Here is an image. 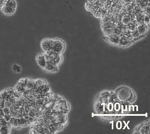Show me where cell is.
<instances>
[{
    "instance_id": "obj_20",
    "label": "cell",
    "mask_w": 150,
    "mask_h": 134,
    "mask_svg": "<svg viewBox=\"0 0 150 134\" xmlns=\"http://www.w3.org/2000/svg\"><path fill=\"white\" fill-rule=\"evenodd\" d=\"M119 100H119V98H118L116 94L115 93L114 91H112V93H111L109 101L108 102H111V103H113V104H114L115 102L119 101Z\"/></svg>"
},
{
    "instance_id": "obj_30",
    "label": "cell",
    "mask_w": 150,
    "mask_h": 134,
    "mask_svg": "<svg viewBox=\"0 0 150 134\" xmlns=\"http://www.w3.org/2000/svg\"><path fill=\"white\" fill-rule=\"evenodd\" d=\"M111 129L113 130V121H111Z\"/></svg>"
},
{
    "instance_id": "obj_10",
    "label": "cell",
    "mask_w": 150,
    "mask_h": 134,
    "mask_svg": "<svg viewBox=\"0 0 150 134\" xmlns=\"http://www.w3.org/2000/svg\"><path fill=\"white\" fill-rule=\"evenodd\" d=\"M35 61L37 65L40 67L41 68H42L44 70V68H45L47 64V59L45 57V53H41L38 54L35 57Z\"/></svg>"
},
{
    "instance_id": "obj_17",
    "label": "cell",
    "mask_w": 150,
    "mask_h": 134,
    "mask_svg": "<svg viewBox=\"0 0 150 134\" xmlns=\"http://www.w3.org/2000/svg\"><path fill=\"white\" fill-rule=\"evenodd\" d=\"M12 127L10 125L7 126H2L0 127V134H8L11 133V130Z\"/></svg>"
},
{
    "instance_id": "obj_26",
    "label": "cell",
    "mask_w": 150,
    "mask_h": 134,
    "mask_svg": "<svg viewBox=\"0 0 150 134\" xmlns=\"http://www.w3.org/2000/svg\"><path fill=\"white\" fill-rule=\"evenodd\" d=\"M6 2H7V0H0V11L2 10V7H3Z\"/></svg>"
},
{
    "instance_id": "obj_15",
    "label": "cell",
    "mask_w": 150,
    "mask_h": 134,
    "mask_svg": "<svg viewBox=\"0 0 150 134\" xmlns=\"http://www.w3.org/2000/svg\"><path fill=\"white\" fill-rule=\"evenodd\" d=\"M104 106H105V104L98 101V100H96V103H95V106H94L95 112L98 115H102L104 110Z\"/></svg>"
},
{
    "instance_id": "obj_28",
    "label": "cell",
    "mask_w": 150,
    "mask_h": 134,
    "mask_svg": "<svg viewBox=\"0 0 150 134\" xmlns=\"http://www.w3.org/2000/svg\"><path fill=\"white\" fill-rule=\"evenodd\" d=\"M99 1H100V3L102 4V5H104V4L106 2V1H107V0H99Z\"/></svg>"
},
{
    "instance_id": "obj_13",
    "label": "cell",
    "mask_w": 150,
    "mask_h": 134,
    "mask_svg": "<svg viewBox=\"0 0 150 134\" xmlns=\"http://www.w3.org/2000/svg\"><path fill=\"white\" fill-rule=\"evenodd\" d=\"M133 44V41L128 39L127 37H124V36H120V42H119V44H118V47L121 48H128Z\"/></svg>"
},
{
    "instance_id": "obj_21",
    "label": "cell",
    "mask_w": 150,
    "mask_h": 134,
    "mask_svg": "<svg viewBox=\"0 0 150 134\" xmlns=\"http://www.w3.org/2000/svg\"><path fill=\"white\" fill-rule=\"evenodd\" d=\"M12 70L13 71L16 73H21L22 71V68L17 64H14V65H12Z\"/></svg>"
},
{
    "instance_id": "obj_16",
    "label": "cell",
    "mask_w": 150,
    "mask_h": 134,
    "mask_svg": "<svg viewBox=\"0 0 150 134\" xmlns=\"http://www.w3.org/2000/svg\"><path fill=\"white\" fill-rule=\"evenodd\" d=\"M35 87V80H32V79L28 78L27 83H26V91L28 92H32L34 89Z\"/></svg>"
},
{
    "instance_id": "obj_9",
    "label": "cell",
    "mask_w": 150,
    "mask_h": 134,
    "mask_svg": "<svg viewBox=\"0 0 150 134\" xmlns=\"http://www.w3.org/2000/svg\"><path fill=\"white\" fill-rule=\"evenodd\" d=\"M112 93V91H102L101 92H100V94L98 95V97L97 100L101 102L103 104H106L107 103H108L109 101L110 97V95Z\"/></svg>"
},
{
    "instance_id": "obj_24",
    "label": "cell",
    "mask_w": 150,
    "mask_h": 134,
    "mask_svg": "<svg viewBox=\"0 0 150 134\" xmlns=\"http://www.w3.org/2000/svg\"><path fill=\"white\" fill-rule=\"evenodd\" d=\"M86 2H89V3L92 4V5H96V4L100 3L99 0H86Z\"/></svg>"
},
{
    "instance_id": "obj_27",
    "label": "cell",
    "mask_w": 150,
    "mask_h": 134,
    "mask_svg": "<svg viewBox=\"0 0 150 134\" xmlns=\"http://www.w3.org/2000/svg\"><path fill=\"white\" fill-rule=\"evenodd\" d=\"M4 116V112H3V109L0 108V118H2Z\"/></svg>"
},
{
    "instance_id": "obj_29",
    "label": "cell",
    "mask_w": 150,
    "mask_h": 134,
    "mask_svg": "<svg viewBox=\"0 0 150 134\" xmlns=\"http://www.w3.org/2000/svg\"><path fill=\"white\" fill-rule=\"evenodd\" d=\"M139 110V107L138 106H134V111H138Z\"/></svg>"
},
{
    "instance_id": "obj_22",
    "label": "cell",
    "mask_w": 150,
    "mask_h": 134,
    "mask_svg": "<svg viewBox=\"0 0 150 134\" xmlns=\"http://www.w3.org/2000/svg\"><path fill=\"white\" fill-rule=\"evenodd\" d=\"M123 127V123L122 121H118L116 124V127L117 130H122Z\"/></svg>"
},
{
    "instance_id": "obj_18",
    "label": "cell",
    "mask_w": 150,
    "mask_h": 134,
    "mask_svg": "<svg viewBox=\"0 0 150 134\" xmlns=\"http://www.w3.org/2000/svg\"><path fill=\"white\" fill-rule=\"evenodd\" d=\"M113 109H114V113L118 114L121 112V101L115 102L113 104Z\"/></svg>"
},
{
    "instance_id": "obj_3",
    "label": "cell",
    "mask_w": 150,
    "mask_h": 134,
    "mask_svg": "<svg viewBox=\"0 0 150 134\" xmlns=\"http://www.w3.org/2000/svg\"><path fill=\"white\" fill-rule=\"evenodd\" d=\"M45 57L47 59V61H49L50 62L53 63L55 65L60 66L62 61H63V54H59L53 50H50L48 52L45 53Z\"/></svg>"
},
{
    "instance_id": "obj_6",
    "label": "cell",
    "mask_w": 150,
    "mask_h": 134,
    "mask_svg": "<svg viewBox=\"0 0 150 134\" xmlns=\"http://www.w3.org/2000/svg\"><path fill=\"white\" fill-rule=\"evenodd\" d=\"M115 25H116L114 23H112L110 22L101 23V30L104 34V37L109 36L112 34V30H113Z\"/></svg>"
},
{
    "instance_id": "obj_19",
    "label": "cell",
    "mask_w": 150,
    "mask_h": 134,
    "mask_svg": "<svg viewBox=\"0 0 150 134\" xmlns=\"http://www.w3.org/2000/svg\"><path fill=\"white\" fill-rule=\"evenodd\" d=\"M137 25V23L135 21L132 20V21H131L129 23L127 24L126 29H128V31H130V32H132V31H134V30H135V29H136Z\"/></svg>"
},
{
    "instance_id": "obj_25",
    "label": "cell",
    "mask_w": 150,
    "mask_h": 134,
    "mask_svg": "<svg viewBox=\"0 0 150 134\" xmlns=\"http://www.w3.org/2000/svg\"><path fill=\"white\" fill-rule=\"evenodd\" d=\"M4 107H5V100H3L2 97H0V108L3 109Z\"/></svg>"
},
{
    "instance_id": "obj_11",
    "label": "cell",
    "mask_w": 150,
    "mask_h": 134,
    "mask_svg": "<svg viewBox=\"0 0 150 134\" xmlns=\"http://www.w3.org/2000/svg\"><path fill=\"white\" fill-rule=\"evenodd\" d=\"M104 39L106 40L107 42L109 43L111 45L118 47V44H119V42H120V36L117 35L112 34L109 36H106V37H104Z\"/></svg>"
},
{
    "instance_id": "obj_12",
    "label": "cell",
    "mask_w": 150,
    "mask_h": 134,
    "mask_svg": "<svg viewBox=\"0 0 150 134\" xmlns=\"http://www.w3.org/2000/svg\"><path fill=\"white\" fill-rule=\"evenodd\" d=\"M44 70H45L46 72H47V73H57V72H59V66L55 65V64L50 62V61H47L46 66L44 68Z\"/></svg>"
},
{
    "instance_id": "obj_31",
    "label": "cell",
    "mask_w": 150,
    "mask_h": 134,
    "mask_svg": "<svg viewBox=\"0 0 150 134\" xmlns=\"http://www.w3.org/2000/svg\"><path fill=\"white\" fill-rule=\"evenodd\" d=\"M7 1H8V0H7Z\"/></svg>"
},
{
    "instance_id": "obj_5",
    "label": "cell",
    "mask_w": 150,
    "mask_h": 134,
    "mask_svg": "<svg viewBox=\"0 0 150 134\" xmlns=\"http://www.w3.org/2000/svg\"><path fill=\"white\" fill-rule=\"evenodd\" d=\"M150 131V124L149 120H147L144 122L137 126L134 130V133H141V134H149Z\"/></svg>"
},
{
    "instance_id": "obj_1",
    "label": "cell",
    "mask_w": 150,
    "mask_h": 134,
    "mask_svg": "<svg viewBox=\"0 0 150 134\" xmlns=\"http://www.w3.org/2000/svg\"><path fill=\"white\" fill-rule=\"evenodd\" d=\"M114 92L120 101H127L130 104H134L136 101V94L129 87L120 86Z\"/></svg>"
},
{
    "instance_id": "obj_23",
    "label": "cell",
    "mask_w": 150,
    "mask_h": 134,
    "mask_svg": "<svg viewBox=\"0 0 150 134\" xmlns=\"http://www.w3.org/2000/svg\"><path fill=\"white\" fill-rule=\"evenodd\" d=\"M120 1L124 5H129V4H131L132 2H134V0H120Z\"/></svg>"
},
{
    "instance_id": "obj_4",
    "label": "cell",
    "mask_w": 150,
    "mask_h": 134,
    "mask_svg": "<svg viewBox=\"0 0 150 134\" xmlns=\"http://www.w3.org/2000/svg\"><path fill=\"white\" fill-rule=\"evenodd\" d=\"M65 49H66V44L63 40L59 38V37L53 38L52 50L57 53H59V54H63Z\"/></svg>"
},
{
    "instance_id": "obj_2",
    "label": "cell",
    "mask_w": 150,
    "mask_h": 134,
    "mask_svg": "<svg viewBox=\"0 0 150 134\" xmlns=\"http://www.w3.org/2000/svg\"><path fill=\"white\" fill-rule=\"evenodd\" d=\"M17 9V2L16 0H8L5 2L1 11L6 16H12L15 14Z\"/></svg>"
},
{
    "instance_id": "obj_14",
    "label": "cell",
    "mask_w": 150,
    "mask_h": 134,
    "mask_svg": "<svg viewBox=\"0 0 150 134\" xmlns=\"http://www.w3.org/2000/svg\"><path fill=\"white\" fill-rule=\"evenodd\" d=\"M136 29L140 33V35L146 36L149 29V25L145 23H138L137 25Z\"/></svg>"
},
{
    "instance_id": "obj_8",
    "label": "cell",
    "mask_w": 150,
    "mask_h": 134,
    "mask_svg": "<svg viewBox=\"0 0 150 134\" xmlns=\"http://www.w3.org/2000/svg\"><path fill=\"white\" fill-rule=\"evenodd\" d=\"M52 47H53V38H45L41 41V48L43 53L52 50Z\"/></svg>"
},
{
    "instance_id": "obj_7",
    "label": "cell",
    "mask_w": 150,
    "mask_h": 134,
    "mask_svg": "<svg viewBox=\"0 0 150 134\" xmlns=\"http://www.w3.org/2000/svg\"><path fill=\"white\" fill-rule=\"evenodd\" d=\"M28 78H22L17 82V83L14 85V88L15 89V91H17V92H19L20 94L23 95L24 93V92L26 91V83H27Z\"/></svg>"
}]
</instances>
